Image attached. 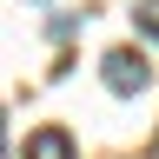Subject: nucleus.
I'll return each instance as SVG.
<instances>
[{
	"mask_svg": "<svg viewBox=\"0 0 159 159\" xmlns=\"http://www.w3.org/2000/svg\"><path fill=\"white\" fill-rule=\"evenodd\" d=\"M99 73H106V86H113V93H146V80H152V66H146L133 47H113Z\"/></svg>",
	"mask_w": 159,
	"mask_h": 159,
	"instance_id": "nucleus-1",
	"label": "nucleus"
},
{
	"mask_svg": "<svg viewBox=\"0 0 159 159\" xmlns=\"http://www.w3.org/2000/svg\"><path fill=\"white\" fill-rule=\"evenodd\" d=\"M27 159H73V133L66 126H40L27 139Z\"/></svg>",
	"mask_w": 159,
	"mask_h": 159,
	"instance_id": "nucleus-2",
	"label": "nucleus"
},
{
	"mask_svg": "<svg viewBox=\"0 0 159 159\" xmlns=\"http://www.w3.org/2000/svg\"><path fill=\"white\" fill-rule=\"evenodd\" d=\"M133 20H139L146 40H159V0H133Z\"/></svg>",
	"mask_w": 159,
	"mask_h": 159,
	"instance_id": "nucleus-3",
	"label": "nucleus"
}]
</instances>
